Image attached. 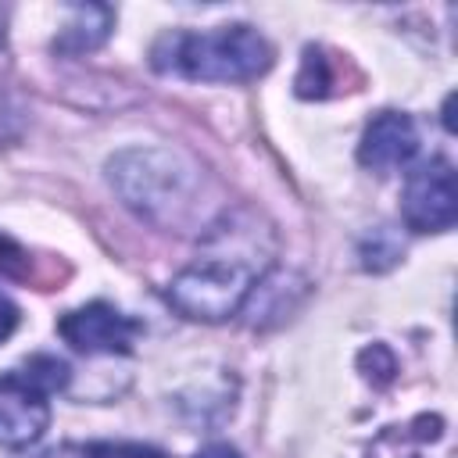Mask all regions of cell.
<instances>
[{"instance_id":"2","label":"cell","mask_w":458,"mask_h":458,"mask_svg":"<svg viewBox=\"0 0 458 458\" xmlns=\"http://www.w3.org/2000/svg\"><path fill=\"white\" fill-rule=\"evenodd\" d=\"M272 64L268 39L250 25H218L211 32H168L154 47V68L193 82H247Z\"/></svg>"},{"instance_id":"15","label":"cell","mask_w":458,"mask_h":458,"mask_svg":"<svg viewBox=\"0 0 458 458\" xmlns=\"http://www.w3.org/2000/svg\"><path fill=\"white\" fill-rule=\"evenodd\" d=\"M14 329H18V308H14V301H7V297L0 293V344H4Z\"/></svg>"},{"instance_id":"4","label":"cell","mask_w":458,"mask_h":458,"mask_svg":"<svg viewBox=\"0 0 458 458\" xmlns=\"http://www.w3.org/2000/svg\"><path fill=\"white\" fill-rule=\"evenodd\" d=\"M401 218L411 233H444L458 218V193H454V168L447 157L422 161L401 197Z\"/></svg>"},{"instance_id":"7","label":"cell","mask_w":458,"mask_h":458,"mask_svg":"<svg viewBox=\"0 0 458 458\" xmlns=\"http://www.w3.org/2000/svg\"><path fill=\"white\" fill-rule=\"evenodd\" d=\"M419 150V129L408 114L401 111H383L376 114L358 143V161L372 172H394L401 165H408Z\"/></svg>"},{"instance_id":"11","label":"cell","mask_w":458,"mask_h":458,"mask_svg":"<svg viewBox=\"0 0 458 458\" xmlns=\"http://www.w3.org/2000/svg\"><path fill=\"white\" fill-rule=\"evenodd\" d=\"M61 458H165V451L147 444H75L64 447Z\"/></svg>"},{"instance_id":"9","label":"cell","mask_w":458,"mask_h":458,"mask_svg":"<svg viewBox=\"0 0 458 458\" xmlns=\"http://www.w3.org/2000/svg\"><path fill=\"white\" fill-rule=\"evenodd\" d=\"M329 86H333V68L326 50L308 47L297 72V97H329Z\"/></svg>"},{"instance_id":"13","label":"cell","mask_w":458,"mask_h":458,"mask_svg":"<svg viewBox=\"0 0 458 458\" xmlns=\"http://www.w3.org/2000/svg\"><path fill=\"white\" fill-rule=\"evenodd\" d=\"M0 279H14V283L32 279V258L11 236H0Z\"/></svg>"},{"instance_id":"10","label":"cell","mask_w":458,"mask_h":458,"mask_svg":"<svg viewBox=\"0 0 458 458\" xmlns=\"http://www.w3.org/2000/svg\"><path fill=\"white\" fill-rule=\"evenodd\" d=\"M32 386H39L43 394H54V390H64L68 386V365L54 354H36L25 361V372H21Z\"/></svg>"},{"instance_id":"8","label":"cell","mask_w":458,"mask_h":458,"mask_svg":"<svg viewBox=\"0 0 458 458\" xmlns=\"http://www.w3.org/2000/svg\"><path fill=\"white\" fill-rule=\"evenodd\" d=\"M72 21L61 29V36L54 39V47L61 54H86V50H97L111 25H114V11L104 7V4H72Z\"/></svg>"},{"instance_id":"14","label":"cell","mask_w":458,"mask_h":458,"mask_svg":"<svg viewBox=\"0 0 458 458\" xmlns=\"http://www.w3.org/2000/svg\"><path fill=\"white\" fill-rule=\"evenodd\" d=\"M372 365H376V372L369 376L372 383H390L394 379V354L383 344H372L369 351H361V369H372Z\"/></svg>"},{"instance_id":"12","label":"cell","mask_w":458,"mask_h":458,"mask_svg":"<svg viewBox=\"0 0 458 458\" xmlns=\"http://www.w3.org/2000/svg\"><path fill=\"white\" fill-rule=\"evenodd\" d=\"M361 265L365 268H372V272H383V268H390L397 258H401V243L386 233V229H372L365 240H361Z\"/></svg>"},{"instance_id":"1","label":"cell","mask_w":458,"mask_h":458,"mask_svg":"<svg viewBox=\"0 0 458 458\" xmlns=\"http://www.w3.org/2000/svg\"><path fill=\"white\" fill-rule=\"evenodd\" d=\"M268 268V240L254 225H218L204 254L190 261L168 286V304L197 322H222L240 311L254 283Z\"/></svg>"},{"instance_id":"5","label":"cell","mask_w":458,"mask_h":458,"mask_svg":"<svg viewBox=\"0 0 458 458\" xmlns=\"http://www.w3.org/2000/svg\"><path fill=\"white\" fill-rule=\"evenodd\" d=\"M57 333L79 354H129L136 336L143 333V322L122 315L107 301H93L64 311L57 318Z\"/></svg>"},{"instance_id":"6","label":"cell","mask_w":458,"mask_h":458,"mask_svg":"<svg viewBox=\"0 0 458 458\" xmlns=\"http://www.w3.org/2000/svg\"><path fill=\"white\" fill-rule=\"evenodd\" d=\"M50 426V404L39 386H32L21 372L0 376V447H29Z\"/></svg>"},{"instance_id":"16","label":"cell","mask_w":458,"mask_h":458,"mask_svg":"<svg viewBox=\"0 0 458 458\" xmlns=\"http://www.w3.org/2000/svg\"><path fill=\"white\" fill-rule=\"evenodd\" d=\"M193 458H240V451L229 447V444H208V447H200Z\"/></svg>"},{"instance_id":"3","label":"cell","mask_w":458,"mask_h":458,"mask_svg":"<svg viewBox=\"0 0 458 458\" xmlns=\"http://www.w3.org/2000/svg\"><path fill=\"white\" fill-rule=\"evenodd\" d=\"M111 182L140 215L154 222H179L193 204L197 168L168 150H129L111 161Z\"/></svg>"}]
</instances>
